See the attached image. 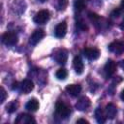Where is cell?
<instances>
[{"mask_svg": "<svg viewBox=\"0 0 124 124\" xmlns=\"http://www.w3.org/2000/svg\"><path fill=\"white\" fill-rule=\"evenodd\" d=\"M55 111H56V114L62 119H66L71 113L70 108L63 102H57L56 103Z\"/></svg>", "mask_w": 124, "mask_h": 124, "instance_id": "6da1fadb", "label": "cell"}, {"mask_svg": "<svg viewBox=\"0 0 124 124\" xmlns=\"http://www.w3.org/2000/svg\"><path fill=\"white\" fill-rule=\"evenodd\" d=\"M49 17H50L49 12H48L47 10H42V11L38 12V13L35 15L33 20H34V22L37 23V24H45L46 21H48Z\"/></svg>", "mask_w": 124, "mask_h": 124, "instance_id": "7a4b0ae2", "label": "cell"}, {"mask_svg": "<svg viewBox=\"0 0 124 124\" xmlns=\"http://www.w3.org/2000/svg\"><path fill=\"white\" fill-rule=\"evenodd\" d=\"M2 42L6 46H15L17 43V35L14 32H6L2 35Z\"/></svg>", "mask_w": 124, "mask_h": 124, "instance_id": "3957f363", "label": "cell"}, {"mask_svg": "<svg viewBox=\"0 0 124 124\" xmlns=\"http://www.w3.org/2000/svg\"><path fill=\"white\" fill-rule=\"evenodd\" d=\"M83 55L89 60H96L100 56V51L95 47H87L83 50Z\"/></svg>", "mask_w": 124, "mask_h": 124, "instance_id": "277c9868", "label": "cell"}, {"mask_svg": "<svg viewBox=\"0 0 124 124\" xmlns=\"http://www.w3.org/2000/svg\"><path fill=\"white\" fill-rule=\"evenodd\" d=\"M34 88V83L30 79H24L19 83V90L23 94H28L30 93Z\"/></svg>", "mask_w": 124, "mask_h": 124, "instance_id": "5b68a950", "label": "cell"}, {"mask_svg": "<svg viewBox=\"0 0 124 124\" xmlns=\"http://www.w3.org/2000/svg\"><path fill=\"white\" fill-rule=\"evenodd\" d=\"M45 36V32L43 29H37L33 32V34L30 36V39H29V43L33 46L37 45Z\"/></svg>", "mask_w": 124, "mask_h": 124, "instance_id": "8992f818", "label": "cell"}, {"mask_svg": "<svg viewBox=\"0 0 124 124\" xmlns=\"http://www.w3.org/2000/svg\"><path fill=\"white\" fill-rule=\"evenodd\" d=\"M16 123H17V124H31V123H36V120L29 114L20 113L16 117Z\"/></svg>", "mask_w": 124, "mask_h": 124, "instance_id": "52a82bcc", "label": "cell"}, {"mask_svg": "<svg viewBox=\"0 0 124 124\" xmlns=\"http://www.w3.org/2000/svg\"><path fill=\"white\" fill-rule=\"evenodd\" d=\"M108 50L112 53L119 55L124 52V44H122L121 42H112L108 46Z\"/></svg>", "mask_w": 124, "mask_h": 124, "instance_id": "ba28073f", "label": "cell"}, {"mask_svg": "<svg viewBox=\"0 0 124 124\" xmlns=\"http://www.w3.org/2000/svg\"><path fill=\"white\" fill-rule=\"evenodd\" d=\"M115 70H116V64H115V62L113 60H110V59L108 60L107 63H106V65H105V67H104V72H105L106 77L108 78V77L112 76L114 74Z\"/></svg>", "mask_w": 124, "mask_h": 124, "instance_id": "9c48e42d", "label": "cell"}, {"mask_svg": "<svg viewBox=\"0 0 124 124\" xmlns=\"http://www.w3.org/2000/svg\"><path fill=\"white\" fill-rule=\"evenodd\" d=\"M54 59L55 61L60 64V65H64L66 62H67V59H68V53L65 49H59L56 51L55 55H54Z\"/></svg>", "mask_w": 124, "mask_h": 124, "instance_id": "30bf717a", "label": "cell"}, {"mask_svg": "<svg viewBox=\"0 0 124 124\" xmlns=\"http://www.w3.org/2000/svg\"><path fill=\"white\" fill-rule=\"evenodd\" d=\"M90 107V100L87 97H81L78 99V101L76 104V108L77 109L80 110V111H84L86 110L88 108Z\"/></svg>", "mask_w": 124, "mask_h": 124, "instance_id": "8fae6325", "label": "cell"}, {"mask_svg": "<svg viewBox=\"0 0 124 124\" xmlns=\"http://www.w3.org/2000/svg\"><path fill=\"white\" fill-rule=\"evenodd\" d=\"M66 32H67V23L66 21H62L55 27L54 34L57 38H63L66 35Z\"/></svg>", "mask_w": 124, "mask_h": 124, "instance_id": "7c38bea8", "label": "cell"}, {"mask_svg": "<svg viewBox=\"0 0 124 124\" xmlns=\"http://www.w3.org/2000/svg\"><path fill=\"white\" fill-rule=\"evenodd\" d=\"M66 91L68 92L69 95H71L73 97H77L79 95V93L81 91V86L79 84H69L66 87Z\"/></svg>", "mask_w": 124, "mask_h": 124, "instance_id": "4fadbf2b", "label": "cell"}, {"mask_svg": "<svg viewBox=\"0 0 124 124\" xmlns=\"http://www.w3.org/2000/svg\"><path fill=\"white\" fill-rule=\"evenodd\" d=\"M73 66H74V69L76 71V73L78 75H80L82 74L83 72V69H84V66H83V62L81 60V58L79 56H76L73 60Z\"/></svg>", "mask_w": 124, "mask_h": 124, "instance_id": "5bb4252c", "label": "cell"}, {"mask_svg": "<svg viewBox=\"0 0 124 124\" xmlns=\"http://www.w3.org/2000/svg\"><path fill=\"white\" fill-rule=\"evenodd\" d=\"M106 115H107V118H109V119H113L115 116H116V113H117V108L116 107L113 105V104H108L107 105L106 107Z\"/></svg>", "mask_w": 124, "mask_h": 124, "instance_id": "9a60e30c", "label": "cell"}, {"mask_svg": "<svg viewBox=\"0 0 124 124\" xmlns=\"http://www.w3.org/2000/svg\"><path fill=\"white\" fill-rule=\"evenodd\" d=\"M95 118H96V120H97L98 123H100V124L105 123L106 122V119H107L106 112L101 108H97L96 110H95Z\"/></svg>", "mask_w": 124, "mask_h": 124, "instance_id": "2e32d148", "label": "cell"}, {"mask_svg": "<svg viewBox=\"0 0 124 124\" xmlns=\"http://www.w3.org/2000/svg\"><path fill=\"white\" fill-rule=\"evenodd\" d=\"M25 108H26V109H28L29 111H36V110L39 108V102H38L35 98L30 99V100L26 103Z\"/></svg>", "mask_w": 124, "mask_h": 124, "instance_id": "e0dca14e", "label": "cell"}, {"mask_svg": "<svg viewBox=\"0 0 124 124\" xmlns=\"http://www.w3.org/2000/svg\"><path fill=\"white\" fill-rule=\"evenodd\" d=\"M17 108H18V103H17L16 101H13V102H11V103H9V104L7 105L6 110H7L9 113H13V112H15V111L17 109Z\"/></svg>", "mask_w": 124, "mask_h": 124, "instance_id": "ac0fdd59", "label": "cell"}, {"mask_svg": "<svg viewBox=\"0 0 124 124\" xmlns=\"http://www.w3.org/2000/svg\"><path fill=\"white\" fill-rule=\"evenodd\" d=\"M75 10L78 12H81L85 8V0H75L74 2Z\"/></svg>", "mask_w": 124, "mask_h": 124, "instance_id": "d6986e66", "label": "cell"}, {"mask_svg": "<svg viewBox=\"0 0 124 124\" xmlns=\"http://www.w3.org/2000/svg\"><path fill=\"white\" fill-rule=\"evenodd\" d=\"M55 76H56V78H57L58 79H60V80H64V79L67 78V76H68L67 70L64 69V68H61V69H59V70L56 72Z\"/></svg>", "mask_w": 124, "mask_h": 124, "instance_id": "ffe728a7", "label": "cell"}, {"mask_svg": "<svg viewBox=\"0 0 124 124\" xmlns=\"http://www.w3.org/2000/svg\"><path fill=\"white\" fill-rule=\"evenodd\" d=\"M68 1L67 0H56V8L60 11L65 10V8L67 7Z\"/></svg>", "mask_w": 124, "mask_h": 124, "instance_id": "44dd1931", "label": "cell"}, {"mask_svg": "<svg viewBox=\"0 0 124 124\" xmlns=\"http://www.w3.org/2000/svg\"><path fill=\"white\" fill-rule=\"evenodd\" d=\"M88 16H89L90 20L93 21V22H97V21L100 19V16H99L97 14H95V13H89V14H88Z\"/></svg>", "mask_w": 124, "mask_h": 124, "instance_id": "7402d4cb", "label": "cell"}, {"mask_svg": "<svg viewBox=\"0 0 124 124\" xmlns=\"http://www.w3.org/2000/svg\"><path fill=\"white\" fill-rule=\"evenodd\" d=\"M7 97V94H6V91L3 87L0 88V103H4L5 99Z\"/></svg>", "mask_w": 124, "mask_h": 124, "instance_id": "603a6c76", "label": "cell"}, {"mask_svg": "<svg viewBox=\"0 0 124 124\" xmlns=\"http://www.w3.org/2000/svg\"><path fill=\"white\" fill-rule=\"evenodd\" d=\"M77 25H78L80 29H82V30H87V26H86V24H85L82 20H78V21L77 22Z\"/></svg>", "mask_w": 124, "mask_h": 124, "instance_id": "cb8c5ba5", "label": "cell"}, {"mask_svg": "<svg viewBox=\"0 0 124 124\" xmlns=\"http://www.w3.org/2000/svg\"><path fill=\"white\" fill-rule=\"evenodd\" d=\"M120 13H121V10H119V9L114 10V11H112V13H111V16H112V17H118V16H120Z\"/></svg>", "mask_w": 124, "mask_h": 124, "instance_id": "d4e9b609", "label": "cell"}, {"mask_svg": "<svg viewBox=\"0 0 124 124\" xmlns=\"http://www.w3.org/2000/svg\"><path fill=\"white\" fill-rule=\"evenodd\" d=\"M77 123H85V124H88L89 122L87 120H85V119H78L77 120Z\"/></svg>", "mask_w": 124, "mask_h": 124, "instance_id": "484cf974", "label": "cell"}, {"mask_svg": "<svg viewBox=\"0 0 124 124\" xmlns=\"http://www.w3.org/2000/svg\"><path fill=\"white\" fill-rule=\"evenodd\" d=\"M119 66L124 70V60H121V61L119 62Z\"/></svg>", "mask_w": 124, "mask_h": 124, "instance_id": "4316f807", "label": "cell"}, {"mask_svg": "<svg viewBox=\"0 0 124 124\" xmlns=\"http://www.w3.org/2000/svg\"><path fill=\"white\" fill-rule=\"evenodd\" d=\"M120 97H121L122 101H124V89L122 90V92H121V94H120Z\"/></svg>", "mask_w": 124, "mask_h": 124, "instance_id": "83f0119b", "label": "cell"}, {"mask_svg": "<svg viewBox=\"0 0 124 124\" xmlns=\"http://www.w3.org/2000/svg\"><path fill=\"white\" fill-rule=\"evenodd\" d=\"M121 8L124 10V0H122V1H121Z\"/></svg>", "mask_w": 124, "mask_h": 124, "instance_id": "f1b7e54d", "label": "cell"}, {"mask_svg": "<svg viewBox=\"0 0 124 124\" xmlns=\"http://www.w3.org/2000/svg\"><path fill=\"white\" fill-rule=\"evenodd\" d=\"M121 28H124V18L122 20V24H121Z\"/></svg>", "mask_w": 124, "mask_h": 124, "instance_id": "f546056e", "label": "cell"}, {"mask_svg": "<svg viewBox=\"0 0 124 124\" xmlns=\"http://www.w3.org/2000/svg\"><path fill=\"white\" fill-rule=\"evenodd\" d=\"M41 2H45V1H46V0H40Z\"/></svg>", "mask_w": 124, "mask_h": 124, "instance_id": "4dcf8cb0", "label": "cell"}]
</instances>
